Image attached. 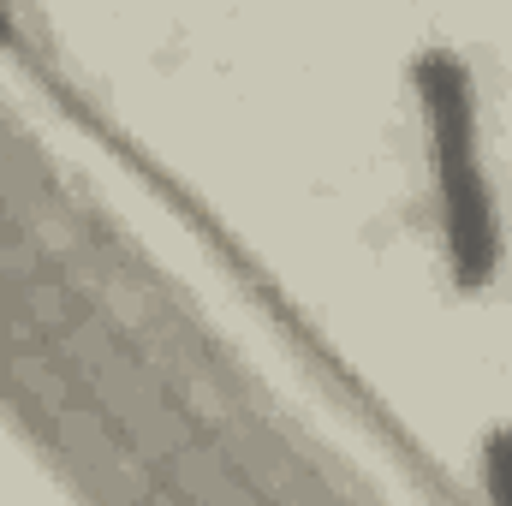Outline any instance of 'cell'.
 <instances>
[{
  "label": "cell",
  "instance_id": "cell-1",
  "mask_svg": "<svg viewBox=\"0 0 512 506\" xmlns=\"http://www.w3.org/2000/svg\"><path fill=\"white\" fill-rule=\"evenodd\" d=\"M417 96H423V120H429V161H435L447 251H453V268L465 286H483L501 262V233H495V203L483 185V155H477L471 78L447 48H435L417 60Z\"/></svg>",
  "mask_w": 512,
  "mask_h": 506
},
{
  "label": "cell",
  "instance_id": "cell-2",
  "mask_svg": "<svg viewBox=\"0 0 512 506\" xmlns=\"http://www.w3.org/2000/svg\"><path fill=\"white\" fill-rule=\"evenodd\" d=\"M483 471H489V501L512 506V429H495L483 447Z\"/></svg>",
  "mask_w": 512,
  "mask_h": 506
}]
</instances>
